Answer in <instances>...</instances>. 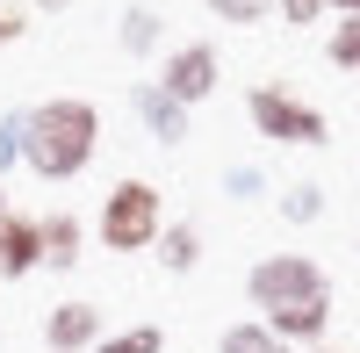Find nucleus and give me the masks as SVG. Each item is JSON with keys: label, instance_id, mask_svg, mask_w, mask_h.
Listing matches in <instances>:
<instances>
[{"label": "nucleus", "instance_id": "f8f14e48", "mask_svg": "<svg viewBox=\"0 0 360 353\" xmlns=\"http://www.w3.org/2000/svg\"><path fill=\"white\" fill-rule=\"evenodd\" d=\"M324 210H332V195H324L317 181H288V188L274 195V217H281V224H295V231L324 224Z\"/></svg>", "mask_w": 360, "mask_h": 353}, {"label": "nucleus", "instance_id": "39448f33", "mask_svg": "<svg viewBox=\"0 0 360 353\" xmlns=\"http://www.w3.org/2000/svg\"><path fill=\"white\" fill-rule=\"evenodd\" d=\"M159 86L195 115V108L224 86V58H217V44H202V37H195V44H173V51H166V65H159Z\"/></svg>", "mask_w": 360, "mask_h": 353}, {"label": "nucleus", "instance_id": "5701e85b", "mask_svg": "<svg viewBox=\"0 0 360 353\" xmlns=\"http://www.w3.org/2000/svg\"><path fill=\"white\" fill-rule=\"evenodd\" d=\"M310 353H360V346H339V339H324V346H310Z\"/></svg>", "mask_w": 360, "mask_h": 353}, {"label": "nucleus", "instance_id": "7ed1b4c3", "mask_svg": "<svg viewBox=\"0 0 360 353\" xmlns=\"http://www.w3.org/2000/svg\"><path fill=\"white\" fill-rule=\"evenodd\" d=\"M166 231V188L144 181V173H123L108 195H101V217H94V238L108 252H152Z\"/></svg>", "mask_w": 360, "mask_h": 353}, {"label": "nucleus", "instance_id": "f257e3e1", "mask_svg": "<svg viewBox=\"0 0 360 353\" xmlns=\"http://www.w3.org/2000/svg\"><path fill=\"white\" fill-rule=\"evenodd\" d=\"M245 303L259 310V325L288 339L295 353H310L332 339V274L310 252H259L245 267Z\"/></svg>", "mask_w": 360, "mask_h": 353}, {"label": "nucleus", "instance_id": "a211bd4d", "mask_svg": "<svg viewBox=\"0 0 360 353\" xmlns=\"http://www.w3.org/2000/svg\"><path fill=\"white\" fill-rule=\"evenodd\" d=\"M15 166H22V108L0 115V181H8Z\"/></svg>", "mask_w": 360, "mask_h": 353}, {"label": "nucleus", "instance_id": "ddd939ff", "mask_svg": "<svg viewBox=\"0 0 360 353\" xmlns=\"http://www.w3.org/2000/svg\"><path fill=\"white\" fill-rule=\"evenodd\" d=\"M217 353H295V346H288V339H274L259 317H238V325H224Z\"/></svg>", "mask_w": 360, "mask_h": 353}, {"label": "nucleus", "instance_id": "4468645a", "mask_svg": "<svg viewBox=\"0 0 360 353\" xmlns=\"http://www.w3.org/2000/svg\"><path fill=\"white\" fill-rule=\"evenodd\" d=\"M94 353H166V325H152V317H137V325L123 332H108Z\"/></svg>", "mask_w": 360, "mask_h": 353}, {"label": "nucleus", "instance_id": "f03ea898", "mask_svg": "<svg viewBox=\"0 0 360 353\" xmlns=\"http://www.w3.org/2000/svg\"><path fill=\"white\" fill-rule=\"evenodd\" d=\"M101 159V108L86 94H51L37 108H22V166L37 181H79Z\"/></svg>", "mask_w": 360, "mask_h": 353}, {"label": "nucleus", "instance_id": "393cba45", "mask_svg": "<svg viewBox=\"0 0 360 353\" xmlns=\"http://www.w3.org/2000/svg\"><path fill=\"white\" fill-rule=\"evenodd\" d=\"M8 210H15V202H8V181H0V217H8Z\"/></svg>", "mask_w": 360, "mask_h": 353}, {"label": "nucleus", "instance_id": "9b49d317", "mask_svg": "<svg viewBox=\"0 0 360 353\" xmlns=\"http://www.w3.org/2000/svg\"><path fill=\"white\" fill-rule=\"evenodd\" d=\"M115 44H123V58H152L159 44H166V15L159 8H123V22H115Z\"/></svg>", "mask_w": 360, "mask_h": 353}, {"label": "nucleus", "instance_id": "4be33fe9", "mask_svg": "<svg viewBox=\"0 0 360 353\" xmlns=\"http://www.w3.org/2000/svg\"><path fill=\"white\" fill-rule=\"evenodd\" d=\"M324 15H360V0H324Z\"/></svg>", "mask_w": 360, "mask_h": 353}, {"label": "nucleus", "instance_id": "9d476101", "mask_svg": "<svg viewBox=\"0 0 360 353\" xmlns=\"http://www.w3.org/2000/svg\"><path fill=\"white\" fill-rule=\"evenodd\" d=\"M152 252H159L166 274H195V267H202V224H195V217H166V231H159Z\"/></svg>", "mask_w": 360, "mask_h": 353}, {"label": "nucleus", "instance_id": "6ab92c4d", "mask_svg": "<svg viewBox=\"0 0 360 353\" xmlns=\"http://www.w3.org/2000/svg\"><path fill=\"white\" fill-rule=\"evenodd\" d=\"M274 15H281L288 29H317V15H324V0H274Z\"/></svg>", "mask_w": 360, "mask_h": 353}, {"label": "nucleus", "instance_id": "2eb2a0df", "mask_svg": "<svg viewBox=\"0 0 360 353\" xmlns=\"http://www.w3.org/2000/svg\"><path fill=\"white\" fill-rule=\"evenodd\" d=\"M324 58H332L339 72H360V15H339L332 37H324Z\"/></svg>", "mask_w": 360, "mask_h": 353}, {"label": "nucleus", "instance_id": "6e6552de", "mask_svg": "<svg viewBox=\"0 0 360 353\" xmlns=\"http://www.w3.org/2000/svg\"><path fill=\"white\" fill-rule=\"evenodd\" d=\"M44 267V231L29 210H8L0 217V281H29Z\"/></svg>", "mask_w": 360, "mask_h": 353}, {"label": "nucleus", "instance_id": "dca6fc26", "mask_svg": "<svg viewBox=\"0 0 360 353\" xmlns=\"http://www.w3.org/2000/svg\"><path fill=\"white\" fill-rule=\"evenodd\" d=\"M209 22H224V29H259L266 15H274V0H202Z\"/></svg>", "mask_w": 360, "mask_h": 353}, {"label": "nucleus", "instance_id": "20e7f679", "mask_svg": "<svg viewBox=\"0 0 360 353\" xmlns=\"http://www.w3.org/2000/svg\"><path fill=\"white\" fill-rule=\"evenodd\" d=\"M245 115H252V130L266 144H288V152L332 144V115H324L317 101H303L295 86H281V79H252L245 86Z\"/></svg>", "mask_w": 360, "mask_h": 353}, {"label": "nucleus", "instance_id": "f3484780", "mask_svg": "<svg viewBox=\"0 0 360 353\" xmlns=\"http://www.w3.org/2000/svg\"><path fill=\"white\" fill-rule=\"evenodd\" d=\"M224 195H231V202H259V195H266V166H259V159H231V166H224Z\"/></svg>", "mask_w": 360, "mask_h": 353}, {"label": "nucleus", "instance_id": "423d86ee", "mask_svg": "<svg viewBox=\"0 0 360 353\" xmlns=\"http://www.w3.org/2000/svg\"><path fill=\"white\" fill-rule=\"evenodd\" d=\"M101 339H108V325H101V303L65 296V303H51V310H44V346H51V353H94Z\"/></svg>", "mask_w": 360, "mask_h": 353}, {"label": "nucleus", "instance_id": "aec40b11", "mask_svg": "<svg viewBox=\"0 0 360 353\" xmlns=\"http://www.w3.org/2000/svg\"><path fill=\"white\" fill-rule=\"evenodd\" d=\"M15 37H29V8L22 0H0V44H15Z\"/></svg>", "mask_w": 360, "mask_h": 353}, {"label": "nucleus", "instance_id": "1a4fd4ad", "mask_svg": "<svg viewBox=\"0 0 360 353\" xmlns=\"http://www.w3.org/2000/svg\"><path fill=\"white\" fill-rule=\"evenodd\" d=\"M37 231H44V267H51V274H72L79 252H86V224H79L72 210H44Z\"/></svg>", "mask_w": 360, "mask_h": 353}, {"label": "nucleus", "instance_id": "b1692460", "mask_svg": "<svg viewBox=\"0 0 360 353\" xmlns=\"http://www.w3.org/2000/svg\"><path fill=\"white\" fill-rule=\"evenodd\" d=\"M353 252H360V195H353Z\"/></svg>", "mask_w": 360, "mask_h": 353}, {"label": "nucleus", "instance_id": "0eeeda50", "mask_svg": "<svg viewBox=\"0 0 360 353\" xmlns=\"http://www.w3.org/2000/svg\"><path fill=\"white\" fill-rule=\"evenodd\" d=\"M130 108H137L144 137H152V144H166V152H180V144H188V130H195V115L180 108L159 79H130Z\"/></svg>", "mask_w": 360, "mask_h": 353}, {"label": "nucleus", "instance_id": "412c9836", "mask_svg": "<svg viewBox=\"0 0 360 353\" xmlns=\"http://www.w3.org/2000/svg\"><path fill=\"white\" fill-rule=\"evenodd\" d=\"M22 8H29V15H65L72 0H22Z\"/></svg>", "mask_w": 360, "mask_h": 353}]
</instances>
